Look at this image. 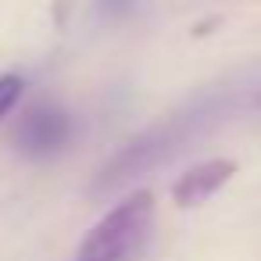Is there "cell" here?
<instances>
[{
    "label": "cell",
    "mask_w": 261,
    "mask_h": 261,
    "mask_svg": "<svg viewBox=\"0 0 261 261\" xmlns=\"http://www.w3.org/2000/svg\"><path fill=\"white\" fill-rule=\"evenodd\" d=\"M229 100H232V93L215 90V93H200V97H193L190 104H182L179 111L165 115L161 122H154V125L143 129L140 136H133V140L97 172V179L90 182V193H93V197L118 193L122 186L136 182L140 175H147V172L168 165L175 154L190 150V143H193L207 125H215V122L225 115Z\"/></svg>",
    "instance_id": "1"
},
{
    "label": "cell",
    "mask_w": 261,
    "mask_h": 261,
    "mask_svg": "<svg viewBox=\"0 0 261 261\" xmlns=\"http://www.w3.org/2000/svg\"><path fill=\"white\" fill-rule=\"evenodd\" d=\"M154 225V193L133 190L79 243L75 261H136Z\"/></svg>",
    "instance_id": "2"
},
{
    "label": "cell",
    "mask_w": 261,
    "mask_h": 261,
    "mask_svg": "<svg viewBox=\"0 0 261 261\" xmlns=\"http://www.w3.org/2000/svg\"><path fill=\"white\" fill-rule=\"evenodd\" d=\"M72 136H75V118L65 108H58V104H36V108H29L18 118L11 140H15V147L25 158L43 161V158L61 154L72 143Z\"/></svg>",
    "instance_id": "3"
},
{
    "label": "cell",
    "mask_w": 261,
    "mask_h": 261,
    "mask_svg": "<svg viewBox=\"0 0 261 261\" xmlns=\"http://www.w3.org/2000/svg\"><path fill=\"white\" fill-rule=\"evenodd\" d=\"M236 175V161L232 158H211V161H200L193 168H186L175 186H172V200L179 207H197L204 204L207 197H215L229 179Z\"/></svg>",
    "instance_id": "4"
},
{
    "label": "cell",
    "mask_w": 261,
    "mask_h": 261,
    "mask_svg": "<svg viewBox=\"0 0 261 261\" xmlns=\"http://www.w3.org/2000/svg\"><path fill=\"white\" fill-rule=\"evenodd\" d=\"M22 93H25V79H22L18 72L0 75V118H8V115H11V108L22 100Z\"/></svg>",
    "instance_id": "5"
},
{
    "label": "cell",
    "mask_w": 261,
    "mask_h": 261,
    "mask_svg": "<svg viewBox=\"0 0 261 261\" xmlns=\"http://www.w3.org/2000/svg\"><path fill=\"white\" fill-rule=\"evenodd\" d=\"M140 8V0H97V15L104 22H118L125 15H133Z\"/></svg>",
    "instance_id": "6"
}]
</instances>
